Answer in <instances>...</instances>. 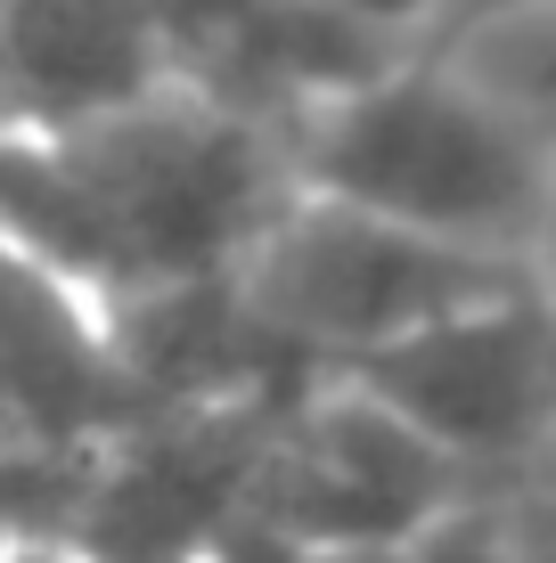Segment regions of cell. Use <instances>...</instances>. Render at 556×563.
I'll return each mask as SVG.
<instances>
[{
	"label": "cell",
	"mask_w": 556,
	"mask_h": 563,
	"mask_svg": "<svg viewBox=\"0 0 556 563\" xmlns=\"http://www.w3.org/2000/svg\"><path fill=\"white\" fill-rule=\"evenodd\" d=\"M148 393L115 343V302L66 254L0 221V450L99 457Z\"/></svg>",
	"instance_id": "5"
},
{
	"label": "cell",
	"mask_w": 556,
	"mask_h": 563,
	"mask_svg": "<svg viewBox=\"0 0 556 563\" xmlns=\"http://www.w3.org/2000/svg\"><path fill=\"white\" fill-rule=\"evenodd\" d=\"M532 278H541V262L524 254L426 238V229H401L385 212H360L319 188H295L229 269L254 327L303 376H344L352 360L385 352L450 310L524 295Z\"/></svg>",
	"instance_id": "2"
},
{
	"label": "cell",
	"mask_w": 556,
	"mask_h": 563,
	"mask_svg": "<svg viewBox=\"0 0 556 563\" xmlns=\"http://www.w3.org/2000/svg\"><path fill=\"white\" fill-rule=\"evenodd\" d=\"M286 155L295 188L483 254L541 262L556 221V147L434 49L401 57L352 99L312 107L286 131Z\"/></svg>",
	"instance_id": "1"
},
{
	"label": "cell",
	"mask_w": 556,
	"mask_h": 563,
	"mask_svg": "<svg viewBox=\"0 0 556 563\" xmlns=\"http://www.w3.org/2000/svg\"><path fill=\"white\" fill-rule=\"evenodd\" d=\"M410 563H500V515H491V490L450 507L426 539H410Z\"/></svg>",
	"instance_id": "9"
},
{
	"label": "cell",
	"mask_w": 556,
	"mask_h": 563,
	"mask_svg": "<svg viewBox=\"0 0 556 563\" xmlns=\"http://www.w3.org/2000/svg\"><path fill=\"white\" fill-rule=\"evenodd\" d=\"M541 295H548V319H556V221H548V238H541Z\"/></svg>",
	"instance_id": "12"
},
{
	"label": "cell",
	"mask_w": 556,
	"mask_h": 563,
	"mask_svg": "<svg viewBox=\"0 0 556 563\" xmlns=\"http://www.w3.org/2000/svg\"><path fill=\"white\" fill-rule=\"evenodd\" d=\"M434 57H450L475 90H491L515 123H532L556 147V0L483 16V25H467L458 42H443Z\"/></svg>",
	"instance_id": "7"
},
{
	"label": "cell",
	"mask_w": 556,
	"mask_h": 563,
	"mask_svg": "<svg viewBox=\"0 0 556 563\" xmlns=\"http://www.w3.org/2000/svg\"><path fill=\"white\" fill-rule=\"evenodd\" d=\"M491 515H500V563H556V465L491 490Z\"/></svg>",
	"instance_id": "8"
},
{
	"label": "cell",
	"mask_w": 556,
	"mask_h": 563,
	"mask_svg": "<svg viewBox=\"0 0 556 563\" xmlns=\"http://www.w3.org/2000/svg\"><path fill=\"white\" fill-rule=\"evenodd\" d=\"M181 82L156 0H0V123L66 140Z\"/></svg>",
	"instance_id": "6"
},
{
	"label": "cell",
	"mask_w": 556,
	"mask_h": 563,
	"mask_svg": "<svg viewBox=\"0 0 556 563\" xmlns=\"http://www.w3.org/2000/svg\"><path fill=\"white\" fill-rule=\"evenodd\" d=\"M344 384L377 393L483 490H508V482L556 465V319L541 278L524 295L450 310L385 352L352 360Z\"/></svg>",
	"instance_id": "4"
},
{
	"label": "cell",
	"mask_w": 556,
	"mask_h": 563,
	"mask_svg": "<svg viewBox=\"0 0 556 563\" xmlns=\"http://www.w3.org/2000/svg\"><path fill=\"white\" fill-rule=\"evenodd\" d=\"M336 9H352L360 25H377V33H401V42H417V49H426V33H434V9H443V0H336Z\"/></svg>",
	"instance_id": "10"
},
{
	"label": "cell",
	"mask_w": 556,
	"mask_h": 563,
	"mask_svg": "<svg viewBox=\"0 0 556 563\" xmlns=\"http://www.w3.org/2000/svg\"><path fill=\"white\" fill-rule=\"evenodd\" d=\"M0 563H90V555L74 548V531H9Z\"/></svg>",
	"instance_id": "11"
},
{
	"label": "cell",
	"mask_w": 556,
	"mask_h": 563,
	"mask_svg": "<svg viewBox=\"0 0 556 563\" xmlns=\"http://www.w3.org/2000/svg\"><path fill=\"white\" fill-rule=\"evenodd\" d=\"M467 498H483L467 465L443 457L417 424H401L377 393L328 376L286 400L246 515L295 539L303 555H393Z\"/></svg>",
	"instance_id": "3"
}]
</instances>
